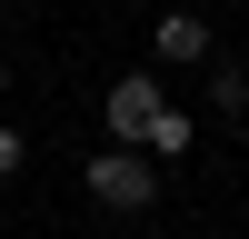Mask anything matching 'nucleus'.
<instances>
[{
    "instance_id": "2",
    "label": "nucleus",
    "mask_w": 249,
    "mask_h": 239,
    "mask_svg": "<svg viewBox=\"0 0 249 239\" xmlns=\"http://www.w3.org/2000/svg\"><path fill=\"white\" fill-rule=\"evenodd\" d=\"M160 110H170V100H160V80H150V70H130V80H110V100H100V120H110V139H120V150H140Z\"/></svg>"
},
{
    "instance_id": "7",
    "label": "nucleus",
    "mask_w": 249,
    "mask_h": 239,
    "mask_svg": "<svg viewBox=\"0 0 249 239\" xmlns=\"http://www.w3.org/2000/svg\"><path fill=\"white\" fill-rule=\"evenodd\" d=\"M0 90H10V60H0Z\"/></svg>"
},
{
    "instance_id": "6",
    "label": "nucleus",
    "mask_w": 249,
    "mask_h": 239,
    "mask_svg": "<svg viewBox=\"0 0 249 239\" xmlns=\"http://www.w3.org/2000/svg\"><path fill=\"white\" fill-rule=\"evenodd\" d=\"M20 159H30V139H20V130H10V120H0V179H10V170H20Z\"/></svg>"
},
{
    "instance_id": "1",
    "label": "nucleus",
    "mask_w": 249,
    "mask_h": 239,
    "mask_svg": "<svg viewBox=\"0 0 249 239\" xmlns=\"http://www.w3.org/2000/svg\"><path fill=\"white\" fill-rule=\"evenodd\" d=\"M90 199L120 209V219H140V209H160V170H150L140 150H100V159H90Z\"/></svg>"
},
{
    "instance_id": "3",
    "label": "nucleus",
    "mask_w": 249,
    "mask_h": 239,
    "mask_svg": "<svg viewBox=\"0 0 249 239\" xmlns=\"http://www.w3.org/2000/svg\"><path fill=\"white\" fill-rule=\"evenodd\" d=\"M150 50H160V60H199V70H210V20H199V10H170V20L150 30Z\"/></svg>"
},
{
    "instance_id": "4",
    "label": "nucleus",
    "mask_w": 249,
    "mask_h": 239,
    "mask_svg": "<svg viewBox=\"0 0 249 239\" xmlns=\"http://www.w3.org/2000/svg\"><path fill=\"white\" fill-rule=\"evenodd\" d=\"M190 139H199V120H190V110H160V120H150V139H140V159H179Z\"/></svg>"
},
{
    "instance_id": "5",
    "label": "nucleus",
    "mask_w": 249,
    "mask_h": 239,
    "mask_svg": "<svg viewBox=\"0 0 249 239\" xmlns=\"http://www.w3.org/2000/svg\"><path fill=\"white\" fill-rule=\"evenodd\" d=\"M210 110H230V120H249V70L230 60V70H210Z\"/></svg>"
},
{
    "instance_id": "8",
    "label": "nucleus",
    "mask_w": 249,
    "mask_h": 239,
    "mask_svg": "<svg viewBox=\"0 0 249 239\" xmlns=\"http://www.w3.org/2000/svg\"><path fill=\"white\" fill-rule=\"evenodd\" d=\"M239 130H249V120H239Z\"/></svg>"
}]
</instances>
